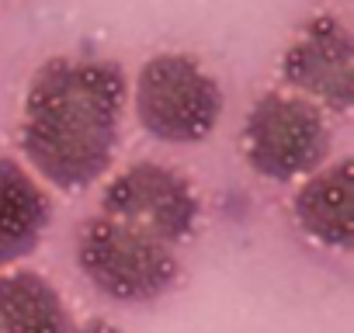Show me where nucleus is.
<instances>
[{
    "label": "nucleus",
    "mask_w": 354,
    "mask_h": 333,
    "mask_svg": "<svg viewBox=\"0 0 354 333\" xmlns=\"http://www.w3.org/2000/svg\"><path fill=\"white\" fill-rule=\"evenodd\" d=\"M53 222V198L15 156H0V271L39 250Z\"/></svg>",
    "instance_id": "8"
},
{
    "label": "nucleus",
    "mask_w": 354,
    "mask_h": 333,
    "mask_svg": "<svg viewBox=\"0 0 354 333\" xmlns=\"http://www.w3.org/2000/svg\"><path fill=\"white\" fill-rule=\"evenodd\" d=\"M292 216L316 243L333 250L354 247V160L323 163L292 195Z\"/></svg>",
    "instance_id": "7"
},
{
    "label": "nucleus",
    "mask_w": 354,
    "mask_h": 333,
    "mask_svg": "<svg viewBox=\"0 0 354 333\" xmlns=\"http://www.w3.org/2000/svg\"><path fill=\"white\" fill-rule=\"evenodd\" d=\"M101 216L122 219L167 247L192 240L202 202L195 184L163 163L142 160L115 174L101 191Z\"/></svg>",
    "instance_id": "5"
},
{
    "label": "nucleus",
    "mask_w": 354,
    "mask_h": 333,
    "mask_svg": "<svg viewBox=\"0 0 354 333\" xmlns=\"http://www.w3.org/2000/svg\"><path fill=\"white\" fill-rule=\"evenodd\" d=\"M129 80L111 59H46L25 94L18 146L59 191H84L108 174L118 149Z\"/></svg>",
    "instance_id": "1"
},
{
    "label": "nucleus",
    "mask_w": 354,
    "mask_h": 333,
    "mask_svg": "<svg viewBox=\"0 0 354 333\" xmlns=\"http://www.w3.org/2000/svg\"><path fill=\"white\" fill-rule=\"evenodd\" d=\"M243 156L268 181H299L330 160V125L323 108L302 94H264L243 125Z\"/></svg>",
    "instance_id": "4"
},
{
    "label": "nucleus",
    "mask_w": 354,
    "mask_h": 333,
    "mask_svg": "<svg viewBox=\"0 0 354 333\" xmlns=\"http://www.w3.org/2000/svg\"><path fill=\"white\" fill-rule=\"evenodd\" d=\"M136 118L139 125L174 146L205 142L223 118L219 80L185 53H160L142 63L136 77Z\"/></svg>",
    "instance_id": "3"
},
{
    "label": "nucleus",
    "mask_w": 354,
    "mask_h": 333,
    "mask_svg": "<svg viewBox=\"0 0 354 333\" xmlns=\"http://www.w3.org/2000/svg\"><path fill=\"white\" fill-rule=\"evenodd\" d=\"M73 254L84 278L118 302H156L181 281L174 247L101 212L80 226Z\"/></svg>",
    "instance_id": "2"
},
{
    "label": "nucleus",
    "mask_w": 354,
    "mask_h": 333,
    "mask_svg": "<svg viewBox=\"0 0 354 333\" xmlns=\"http://www.w3.org/2000/svg\"><path fill=\"white\" fill-rule=\"evenodd\" d=\"M281 77L292 94L347 115L354 104V39L347 25L333 15L306 21L281 56Z\"/></svg>",
    "instance_id": "6"
},
{
    "label": "nucleus",
    "mask_w": 354,
    "mask_h": 333,
    "mask_svg": "<svg viewBox=\"0 0 354 333\" xmlns=\"http://www.w3.org/2000/svg\"><path fill=\"white\" fill-rule=\"evenodd\" d=\"M0 333H8V330H4V319H0Z\"/></svg>",
    "instance_id": "11"
},
{
    "label": "nucleus",
    "mask_w": 354,
    "mask_h": 333,
    "mask_svg": "<svg viewBox=\"0 0 354 333\" xmlns=\"http://www.w3.org/2000/svg\"><path fill=\"white\" fill-rule=\"evenodd\" d=\"M70 333H122V330L115 323H108V319H87V323L73 326Z\"/></svg>",
    "instance_id": "10"
},
{
    "label": "nucleus",
    "mask_w": 354,
    "mask_h": 333,
    "mask_svg": "<svg viewBox=\"0 0 354 333\" xmlns=\"http://www.w3.org/2000/svg\"><path fill=\"white\" fill-rule=\"evenodd\" d=\"M0 319L8 333H70L73 319L59 288L39 271L0 274Z\"/></svg>",
    "instance_id": "9"
}]
</instances>
